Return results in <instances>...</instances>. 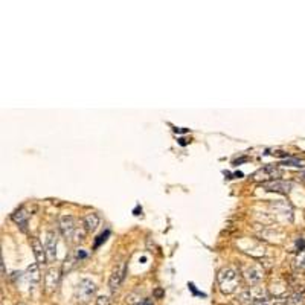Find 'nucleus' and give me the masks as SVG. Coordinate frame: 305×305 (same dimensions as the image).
Listing matches in <instances>:
<instances>
[{
  "label": "nucleus",
  "mask_w": 305,
  "mask_h": 305,
  "mask_svg": "<svg viewBox=\"0 0 305 305\" xmlns=\"http://www.w3.org/2000/svg\"><path fill=\"white\" fill-rule=\"evenodd\" d=\"M138 305H154V302H152L151 299H144L141 304H138Z\"/></svg>",
  "instance_id": "obj_22"
},
{
  "label": "nucleus",
  "mask_w": 305,
  "mask_h": 305,
  "mask_svg": "<svg viewBox=\"0 0 305 305\" xmlns=\"http://www.w3.org/2000/svg\"><path fill=\"white\" fill-rule=\"evenodd\" d=\"M261 188L270 192H279V194H289L292 189V183L290 182H284V180H267L261 183Z\"/></svg>",
  "instance_id": "obj_5"
},
{
  "label": "nucleus",
  "mask_w": 305,
  "mask_h": 305,
  "mask_svg": "<svg viewBox=\"0 0 305 305\" xmlns=\"http://www.w3.org/2000/svg\"><path fill=\"white\" fill-rule=\"evenodd\" d=\"M163 295H165V293H163V290H162V289H157V290L154 292V296H156V298H162Z\"/></svg>",
  "instance_id": "obj_23"
},
{
  "label": "nucleus",
  "mask_w": 305,
  "mask_h": 305,
  "mask_svg": "<svg viewBox=\"0 0 305 305\" xmlns=\"http://www.w3.org/2000/svg\"><path fill=\"white\" fill-rule=\"evenodd\" d=\"M125 272H127L125 263H121L119 266L115 267V270L112 272V276H110V281H109V287L112 289V292H116L121 287L124 278H125Z\"/></svg>",
  "instance_id": "obj_6"
},
{
  "label": "nucleus",
  "mask_w": 305,
  "mask_h": 305,
  "mask_svg": "<svg viewBox=\"0 0 305 305\" xmlns=\"http://www.w3.org/2000/svg\"><path fill=\"white\" fill-rule=\"evenodd\" d=\"M87 255H86V252L83 250V249H80L78 250V253H76V258H78V260H83V258H86Z\"/></svg>",
  "instance_id": "obj_21"
},
{
  "label": "nucleus",
  "mask_w": 305,
  "mask_h": 305,
  "mask_svg": "<svg viewBox=\"0 0 305 305\" xmlns=\"http://www.w3.org/2000/svg\"><path fill=\"white\" fill-rule=\"evenodd\" d=\"M95 305H110V296H99Z\"/></svg>",
  "instance_id": "obj_19"
},
{
  "label": "nucleus",
  "mask_w": 305,
  "mask_h": 305,
  "mask_svg": "<svg viewBox=\"0 0 305 305\" xmlns=\"http://www.w3.org/2000/svg\"><path fill=\"white\" fill-rule=\"evenodd\" d=\"M110 235V231H106V232H103V234H101L99 237H98V240L95 241V247H99L101 244H103L106 240H107V237Z\"/></svg>",
  "instance_id": "obj_18"
},
{
  "label": "nucleus",
  "mask_w": 305,
  "mask_h": 305,
  "mask_svg": "<svg viewBox=\"0 0 305 305\" xmlns=\"http://www.w3.org/2000/svg\"><path fill=\"white\" fill-rule=\"evenodd\" d=\"M253 305H273L270 302H258V304H253Z\"/></svg>",
  "instance_id": "obj_24"
},
{
  "label": "nucleus",
  "mask_w": 305,
  "mask_h": 305,
  "mask_svg": "<svg viewBox=\"0 0 305 305\" xmlns=\"http://www.w3.org/2000/svg\"><path fill=\"white\" fill-rule=\"evenodd\" d=\"M304 302H305V299H304L302 293H295L286 299V305H304Z\"/></svg>",
  "instance_id": "obj_15"
},
{
  "label": "nucleus",
  "mask_w": 305,
  "mask_h": 305,
  "mask_svg": "<svg viewBox=\"0 0 305 305\" xmlns=\"http://www.w3.org/2000/svg\"><path fill=\"white\" fill-rule=\"evenodd\" d=\"M60 227L61 232L67 240H75V235L78 232V226H76V220L70 215H63L60 218Z\"/></svg>",
  "instance_id": "obj_4"
},
{
  "label": "nucleus",
  "mask_w": 305,
  "mask_h": 305,
  "mask_svg": "<svg viewBox=\"0 0 305 305\" xmlns=\"http://www.w3.org/2000/svg\"><path fill=\"white\" fill-rule=\"evenodd\" d=\"M58 281H60V272L57 269H50L47 270L46 276H44V284H46V290L49 293H52L57 290L58 287Z\"/></svg>",
  "instance_id": "obj_8"
},
{
  "label": "nucleus",
  "mask_w": 305,
  "mask_h": 305,
  "mask_svg": "<svg viewBox=\"0 0 305 305\" xmlns=\"http://www.w3.org/2000/svg\"><path fill=\"white\" fill-rule=\"evenodd\" d=\"M96 293V284L92 281V279H81L75 289V299L78 301L80 304H89L92 301V298Z\"/></svg>",
  "instance_id": "obj_2"
},
{
  "label": "nucleus",
  "mask_w": 305,
  "mask_h": 305,
  "mask_svg": "<svg viewBox=\"0 0 305 305\" xmlns=\"http://www.w3.org/2000/svg\"><path fill=\"white\" fill-rule=\"evenodd\" d=\"M238 281L240 278L237 275V272L231 267H226L218 273V286L220 290L226 295H231L237 290L238 287Z\"/></svg>",
  "instance_id": "obj_1"
},
{
  "label": "nucleus",
  "mask_w": 305,
  "mask_h": 305,
  "mask_svg": "<svg viewBox=\"0 0 305 305\" xmlns=\"http://www.w3.org/2000/svg\"><path fill=\"white\" fill-rule=\"evenodd\" d=\"M264 276V272L260 266H252L250 269L246 270V279L250 283V284H257L260 283Z\"/></svg>",
  "instance_id": "obj_11"
},
{
  "label": "nucleus",
  "mask_w": 305,
  "mask_h": 305,
  "mask_svg": "<svg viewBox=\"0 0 305 305\" xmlns=\"http://www.w3.org/2000/svg\"><path fill=\"white\" fill-rule=\"evenodd\" d=\"M31 244H32V250H34V255H35L37 263L44 264V263L47 261V255H46V249L43 247V244L40 243V240L34 237V238L31 240Z\"/></svg>",
  "instance_id": "obj_10"
},
{
  "label": "nucleus",
  "mask_w": 305,
  "mask_h": 305,
  "mask_svg": "<svg viewBox=\"0 0 305 305\" xmlns=\"http://www.w3.org/2000/svg\"><path fill=\"white\" fill-rule=\"evenodd\" d=\"M44 249H46L47 261H49V263L55 261V258H57V235H55V232H52V231L47 232Z\"/></svg>",
  "instance_id": "obj_7"
},
{
  "label": "nucleus",
  "mask_w": 305,
  "mask_h": 305,
  "mask_svg": "<svg viewBox=\"0 0 305 305\" xmlns=\"http://www.w3.org/2000/svg\"><path fill=\"white\" fill-rule=\"evenodd\" d=\"M293 266H295L296 270H304V269H305V250L298 253V257L295 258Z\"/></svg>",
  "instance_id": "obj_16"
},
{
  "label": "nucleus",
  "mask_w": 305,
  "mask_h": 305,
  "mask_svg": "<svg viewBox=\"0 0 305 305\" xmlns=\"http://www.w3.org/2000/svg\"><path fill=\"white\" fill-rule=\"evenodd\" d=\"M261 172L266 174L267 177H273V180H276L278 177H281V174H283V171L279 169L276 165H267V166H264V168L261 169Z\"/></svg>",
  "instance_id": "obj_14"
},
{
  "label": "nucleus",
  "mask_w": 305,
  "mask_h": 305,
  "mask_svg": "<svg viewBox=\"0 0 305 305\" xmlns=\"http://www.w3.org/2000/svg\"><path fill=\"white\" fill-rule=\"evenodd\" d=\"M240 304H258V302H267V292L263 287H250L238 295Z\"/></svg>",
  "instance_id": "obj_3"
},
{
  "label": "nucleus",
  "mask_w": 305,
  "mask_h": 305,
  "mask_svg": "<svg viewBox=\"0 0 305 305\" xmlns=\"http://www.w3.org/2000/svg\"><path fill=\"white\" fill-rule=\"evenodd\" d=\"M24 278H26V283L29 286V290H34L38 283H40V270H38V264H31L26 270V275H24Z\"/></svg>",
  "instance_id": "obj_9"
},
{
  "label": "nucleus",
  "mask_w": 305,
  "mask_h": 305,
  "mask_svg": "<svg viewBox=\"0 0 305 305\" xmlns=\"http://www.w3.org/2000/svg\"><path fill=\"white\" fill-rule=\"evenodd\" d=\"M84 226L87 232H93L95 229L99 226V217L96 214H87L84 217Z\"/></svg>",
  "instance_id": "obj_13"
},
{
  "label": "nucleus",
  "mask_w": 305,
  "mask_h": 305,
  "mask_svg": "<svg viewBox=\"0 0 305 305\" xmlns=\"http://www.w3.org/2000/svg\"><path fill=\"white\" fill-rule=\"evenodd\" d=\"M301 177H302V180H305V171H304V172H301Z\"/></svg>",
  "instance_id": "obj_25"
},
{
  "label": "nucleus",
  "mask_w": 305,
  "mask_h": 305,
  "mask_svg": "<svg viewBox=\"0 0 305 305\" xmlns=\"http://www.w3.org/2000/svg\"><path fill=\"white\" fill-rule=\"evenodd\" d=\"M296 246H298V249H299V250H302V252H304V250H305V240L299 238V240L296 241Z\"/></svg>",
  "instance_id": "obj_20"
},
{
  "label": "nucleus",
  "mask_w": 305,
  "mask_h": 305,
  "mask_svg": "<svg viewBox=\"0 0 305 305\" xmlns=\"http://www.w3.org/2000/svg\"><path fill=\"white\" fill-rule=\"evenodd\" d=\"M12 220L20 226V229H21L23 232L26 231V226H28V214H26V211H24L23 208L17 209V211L12 214Z\"/></svg>",
  "instance_id": "obj_12"
},
{
  "label": "nucleus",
  "mask_w": 305,
  "mask_h": 305,
  "mask_svg": "<svg viewBox=\"0 0 305 305\" xmlns=\"http://www.w3.org/2000/svg\"><path fill=\"white\" fill-rule=\"evenodd\" d=\"M302 160L301 159H296V157H286L281 163H279V165H289V166H302Z\"/></svg>",
  "instance_id": "obj_17"
}]
</instances>
